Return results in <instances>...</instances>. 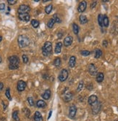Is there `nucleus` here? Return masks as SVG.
Wrapping results in <instances>:
<instances>
[{"instance_id":"1","label":"nucleus","mask_w":118,"mask_h":121,"mask_svg":"<svg viewBox=\"0 0 118 121\" xmlns=\"http://www.w3.org/2000/svg\"><path fill=\"white\" fill-rule=\"evenodd\" d=\"M9 69H17L19 68L20 65V59L18 56H12L9 57Z\"/></svg>"},{"instance_id":"2","label":"nucleus","mask_w":118,"mask_h":121,"mask_svg":"<svg viewBox=\"0 0 118 121\" xmlns=\"http://www.w3.org/2000/svg\"><path fill=\"white\" fill-rule=\"evenodd\" d=\"M52 52V44L51 42H46L42 48V53L44 56H49Z\"/></svg>"},{"instance_id":"3","label":"nucleus","mask_w":118,"mask_h":121,"mask_svg":"<svg viewBox=\"0 0 118 121\" xmlns=\"http://www.w3.org/2000/svg\"><path fill=\"white\" fill-rule=\"evenodd\" d=\"M18 42L20 48H26L30 44V39L25 35H20L18 38Z\"/></svg>"},{"instance_id":"4","label":"nucleus","mask_w":118,"mask_h":121,"mask_svg":"<svg viewBox=\"0 0 118 121\" xmlns=\"http://www.w3.org/2000/svg\"><path fill=\"white\" fill-rule=\"evenodd\" d=\"M68 75H69V73H68V71L65 69H63L61 70V72L59 74V76H58V79L60 82H64L65 81L67 77H68Z\"/></svg>"},{"instance_id":"5","label":"nucleus","mask_w":118,"mask_h":121,"mask_svg":"<svg viewBox=\"0 0 118 121\" xmlns=\"http://www.w3.org/2000/svg\"><path fill=\"white\" fill-rule=\"evenodd\" d=\"M72 94L71 92L68 91V89L67 88H66L65 91H64L63 93V99L65 102H69L72 100Z\"/></svg>"},{"instance_id":"6","label":"nucleus","mask_w":118,"mask_h":121,"mask_svg":"<svg viewBox=\"0 0 118 121\" xmlns=\"http://www.w3.org/2000/svg\"><path fill=\"white\" fill-rule=\"evenodd\" d=\"M30 10V8L28 5L26 4H21L18 8V13L23 14V13H28Z\"/></svg>"},{"instance_id":"7","label":"nucleus","mask_w":118,"mask_h":121,"mask_svg":"<svg viewBox=\"0 0 118 121\" xmlns=\"http://www.w3.org/2000/svg\"><path fill=\"white\" fill-rule=\"evenodd\" d=\"M92 107V111H93V113L94 115L96 114H98L99 112H100L101 110V107H102V104H101V103L98 101L97 102H96L94 104H93L91 106Z\"/></svg>"},{"instance_id":"8","label":"nucleus","mask_w":118,"mask_h":121,"mask_svg":"<svg viewBox=\"0 0 118 121\" xmlns=\"http://www.w3.org/2000/svg\"><path fill=\"white\" fill-rule=\"evenodd\" d=\"M88 72L92 76H96L98 74V71H97V68L96 67V66L94 64H91L88 66Z\"/></svg>"},{"instance_id":"9","label":"nucleus","mask_w":118,"mask_h":121,"mask_svg":"<svg viewBox=\"0 0 118 121\" xmlns=\"http://www.w3.org/2000/svg\"><path fill=\"white\" fill-rule=\"evenodd\" d=\"M26 88V82H24L23 80H19L18 82V85H17V88H18V91L21 92L23 91Z\"/></svg>"},{"instance_id":"10","label":"nucleus","mask_w":118,"mask_h":121,"mask_svg":"<svg viewBox=\"0 0 118 121\" xmlns=\"http://www.w3.org/2000/svg\"><path fill=\"white\" fill-rule=\"evenodd\" d=\"M77 112V108L75 105H72L70 106V109H69V117L72 119H73L75 117V115H76Z\"/></svg>"},{"instance_id":"11","label":"nucleus","mask_w":118,"mask_h":121,"mask_svg":"<svg viewBox=\"0 0 118 121\" xmlns=\"http://www.w3.org/2000/svg\"><path fill=\"white\" fill-rule=\"evenodd\" d=\"M86 7H87V2L86 1H82L78 7V11L79 13H83L84 11L86 10Z\"/></svg>"},{"instance_id":"12","label":"nucleus","mask_w":118,"mask_h":121,"mask_svg":"<svg viewBox=\"0 0 118 121\" xmlns=\"http://www.w3.org/2000/svg\"><path fill=\"white\" fill-rule=\"evenodd\" d=\"M20 20L25 21V22H28L30 21V15L28 13H23V14H19L18 15Z\"/></svg>"},{"instance_id":"13","label":"nucleus","mask_w":118,"mask_h":121,"mask_svg":"<svg viewBox=\"0 0 118 121\" xmlns=\"http://www.w3.org/2000/svg\"><path fill=\"white\" fill-rule=\"evenodd\" d=\"M97 101H98V97L96 96V95H91V96H89L88 99V102L91 106L94 104Z\"/></svg>"},{"instance_id":"14","label":"nucleus","mask_w":118,"mask_h":121,"mask_svg":"<svg viewBox=\"0 0 118 121\" xmlns=\"http://www.w3.org/2000/svg\"><path fill=\"white\" fill-rule=\"evenodd\" d=\"M73 41V38L71 36H67L64 39V45L65 47H68L70 45H71V44L72 43Z\"/></svg>"},{"instance_id":"15","label":"nucleus","mask_w":118,"mask_h":121,"mask_svg":"<svg viewBox=\"0 0 118 121\" xmlns=\"http://www.w3.org/2000/svg\"><path fill=\"white\" fill-rule=\"evenodd\" d=\"M62 42H59L57 43L56 45H55V48H54V52H55L56 54L60 53V52L62 50Z\"/></svg>"},{"instance_id":"16","label":"nucleus","mask_w":118,"mask_h":121,"mask_svg":"<svg viewBox=\"0 0 118 121\" xmlns=\"http://www.w3.org/2000/svg\"><path fill=\"white\" fill-rule=\"evenodd\" d=\"M75 64H76V58H75V56H72L70 58V60H69V66L71 68H73Z\"/></svg>"},{"instance_id":"17","label":"nucleus","mask_w":118,"mask_h":121,"mask_svg":"<svg viewBox=\"0 0 118 121\" xmlns=\"http://www.w3.org/2000/svg\"><path fill=\"white\" fill-rule=\"evenodd\" d=\"M50 96H51V91H50L49 89L46 90L44 91V93L42 94V98L45 100H48L50 98Z\"/></svg>"},{"instance_id":"18","label":"nucleus","mask_w":118,"mask_h":121,"mask_svg":"<svg viewBox=\"0 0 118 121\" xmlns=\"http://www.w3.org/2000/svg\"><path fill=\"white\" fill-rule=\"evenodd\" d=\"M34 120L35 121H43V117L38 111H36L34 115Z\"/></svg>"},{"instance_id":"19","label":"nucleus","mask_w":118,"mask_h":121,"mask_svg":"<svg viewBox=\"0 0 118 121\" xmlns=\"http://www.w3.org/2000/svg\"><path fill=\"white\" fill-rule=\"evenodd\" d=\"M104 75L103 73L99 72V73L97 74V75H96V81H97V82H102L104 80Z\"/></svg>"},{"instance_id":"20","label":"nucleus","mask_w":118,"mask_h":121,"mask_svg":"<svg viewBox=\"0 0 118 121\" xmlns=\"http://www.w3.org/2000/svg\"><path fill=\"white\" fill-rule=\"evenodd\" d=\"M36 106L38 108H43V107H45L46 106V103L43 100H38L36 102Z\"/></svg>"},{"instance_id":"21","label":"nucleus","mask_w":118,"mask_h":121,"mask_svg":"<svg viewBox=\"0 0 118 121\" xmlns=\"http://www.w3.org/2000/svg\"><path fill=\"white\" fill-rule=\"evenodd\" d=\"M79 19H80V22L81 24H86V23H87V22H88L87 17H86V15H81L80 16Z\"/></svg>"},{"instance_id":"22","label":"nucleus","mask_w":118,"mask_h":121,"mask_svg":"<svg viewBox=\"0 0 118 121\" xmlns=\"http://www.w3.org/2000/svg\"><path fill=\"white\" fill-rule=\"evenodd\" d=\"M109 23V21L108 17L107 15H104V17H103V26L108 27Z\"/></svg>"},{"instance_id":"23","label":"nucleus","mask_w":118,"mask_h":121,"mask_svg":"<svg viewBox=\"0 0 118 121\" xmlns=\"http://www.w3.org/2000/svg\"><path fill=\"white\" fill-rule=\"evenodd\" d=\"M72 31L75 34H78L79 33V26L75 23L72 24Z\"/></svg>"},{"instance_id":"24","label":"nucleus","mask_w":118,"mask_h":121,"mask_svg":"<svg viewBox=\"0 0 118 121\" xmlns=\"http://www.w3.org/2000/svg\"><path fill=\"white\" fill-rule=\"evenodd\" d=\"M54 65L56 67H59L61 65V59L60 58H55L54 60Z\"/></svg>"},{"instance_id":"25","label":"nucleus","mask_w":118,"mask_h":121,"mask_svg":"<svg viewBox=\"0 0 118 121\" xmlns=\"http://www.w3.org/2000/svg\"><path fill=\"white\" fill-rule=\"evenodd\" d=\"M103 17L104 15H102V14H99L98 15V23L101 27H103Z\"/></svg>"},{"instance_id":"26","label":"nucleus","mask_w":118,"mask_h":121,"mask_svg":"<svg viewBox=\"0 0 118 121\" xmlns=\"http://www.w3.org/2000/svg\"><path fill=\"white\" fill-rule=\"evenodd\" d=\"M54 23H55V21H54V19L52 18V19H50V20L48 21V23H47V26H48L49 29H52V28L53 27V26H54Z\"/></svg>"},{"instance_id":"27","label":"nucleus","mask_w":118,"mask_h":121,"mask_svg":"<svg viewBox=\"0 0 118 121\" xmlns=\"http://www.w3.org/2000/svg\"><path fill=\"white\" fill-rule=\"evenodd\" d=\"M52 8H53L52 4H49V5H47L46 7V8H45V12H46V14H49L50 13L52 12Z\"/></svg>"},{"instance_id":"28","label":"nucleus","mask_w":118,"mask_h":121,"mask_svg":"<svg viewBox=\"0 0 118 121\" xmlns=\"http://www.w3.org/2000/svg\"><path fill=\"white\" fill-rule=\"evenodd\" d=\"M102 50H99V49L96 50V51H95V58H99L101 56H102Z\"/></svg>"},{"instance_id":"29","label":"nucleus","mask_w":118,"mask_h":121,"mask_svg":"<svg viewBox=\"0 0 118 121\" xmlns=\"http://www.w3.org/2000/svg\"><path fill=\"white\" fill-rule=\"evenodd\" d=\"M12 117L15 121H20V118L18 117V112L15 111L12 113Z\"/></svg>"},{"instance_id":"30","label":"nucleus","mask_w":118,"mask_h":121,"mask_svg":"<svg viewBox=\"0 0 118 121\" xmlns=\"http://www.w3.org/2000/svg\"><path fill=\"white\" fill-rule=\"evenodd\" d=\"M31 25L33 28H38L39 26V22L37 20H32L31 21Z\"/></svg>"},{"instance_id":"31","label":"nucleus","mask_w":118,"mask_h":121,"mask_svg":"<svg viewBox=\"0 0 118 121\" xmlns=\"http://www.w3.org/2000/svg\"><path fill=\"white\" fill-rule=\"evenodd\" d=\"M5 95L7 98L9 99V100H11L12 99V97H11V95H10V89L8 88L7 90H6V92H5Z\"/></svg>"},{"instance_id":"32","label":"nucleus","mask_w":118,"mask_h":121,"mask_svg":"<svg viewBox=\"0 0 118 121\" xmlns=\"http://www.w3.org/2000/svg\"><path fill=\"white\" fill-rule=\"evenodd\" d=\"M80 54L83 56H88L91 54V52L88 50H81L80 51Z\"/></svg>"},{"instance_id":"33","label":"nucleus","mask_w":118,"mask_h":121,"mask_svg":"<svg viewBox=\"0 0 118 121\" xmlns=\"http://www.w3.org/2000/svg\"><path fill=\"white\" fill-rule=\"evenodd\" d=\"M83 82L81 81L78 84V88H77V91L78 92H80L83 89Z\"/></svg>"},{"instance_id":"34","label":"nucleus","mask_w":118,"mask_h":121,"mask_svg":"<svg viewBox=\"0 0 118 121\" xmlns=\"http://www.w3.org/2000/svg\"><path fill=\"white\" fill-rule=\"evenodd\" d=\"M28 101L29 104H30L31 107H33V105H34V101H33V99L32 97H28Z\"/></svg>"},{"instance_id":"35","label":"nucleus","mask_w":118,"mask_h":121,"mask_svg":"<svg viewBox=\"0 0 118 121\" xmlns=\"http://www.w3.org/2000/svg\"><path fill=\"white\" fill-rule=\"evenodd\" d=\"M23 60L25 64H27L28 62V57L26 55H23Z\"/></svg>"},{"instance_id":"36","label":"nucleus","mask_w":118,"mask_h":121,"mask_svg":"<svg viewBox=\"0 0 118 121\" xmlns=\"http://www.w3.org/2000/svg\"><path fill=\"white\" fill-rule=\"evenodd\" d=\"M7 2H8V3H9V4H10V5H13V4L17 3L16 0H8Z\"/></svg>"},{"instance_id":"37","label":"nucleus","mask_w":118,"mask_h":121,"mask_svg":"<svg viewBox=\"0 0 118 121\" xmlns=\"http://www.w3.org/2000/svg\"><path fill=\"white\" fill-rule=\"evenodd\" d=\"M5 9V4L4 3L0 4V11H4Z\"/></svg>"},{"instance_id":"38","label":"nucleus","mask_w":118,"mask_h":121,"mask_svg":"<svg viewBox=\"0 0 118 121\" xmlns=\"http://www.w3.org/2000/svg\"><path fill=\"white\" fill-rule=\"evenodd\" d=\"M54 19V21H55V23H60V19L58 18L57 16H56V15H54V18H53Z\"/></svg>"},{"instance_id":"39","label":"nucleus","mask_w":118,"mask_h":121,"mask_svg":"<svg viewBox=\"0 0 118 121\" xmlns=\"http://www.w3.org/2000/svg\"><path fill=\"white\" fill-rule=\"evenodd\" d=\"M103 46L105 47V48H107L108 46V42L107 40H104L103 41Z\"/></svg>"},{"instance_id":"40","label":"nucleus","mask_w":118,"mask_h":121,"mask_svg":"<svg viewBox=\"0 0 118 121\" xmlns=\"http://www.w3.org/2000/svg\"><path fill=\"white\" fill-rule=\"evenodd\" d=\"M96 4H97V2H94L93 3H91V8H94V7H95V6L96 5Z\"/></svg>"},{"instance_id":"41","label":"nucleus","mask_w":118,"mask_h":121,"mask_svg":"<svg viewBox=\"0 0 118 121\" xmlns=\"http://www.w3.org/2000/svg\"><path fill=\"white\" fill-rule=\"evenodd\" d=\"M4 88V84L2 82H0V91H2Z\"/></svg>"},{"instance_id":"42","label":"nucleus","mask_w":118,"mask_h":121,"mask_svg":"<svg viewBox=\"0 0 118 121\" xmlns=\"http://www.w3.org/2000/svg\"><path fill=\"white\" fill-rule=\"evenodd\" d=\"M52 111L51 110V111H50V112H49V116H48V119H49L50 117H51V116H52Z\"/></svg>"},{"instance_id":"43","label":"nucleus","mask_w":118,"mask_h":121,"mask_svg":"<svg viewBox=\"0 0 118 121\" xmlns=\"http://www.w3.org/2000/svg\"><path fill=\"white\" fill-rule=\"evenodd\" d=\"M108 1H109V0H103V2H107Z\"/></svg>"},{"instance_id":"44","label":"nucleus","mask_w":118,"mask_h":121,"mask_svg":"<svg viewBox=\"0 0 118 121\" xmlns=\"http://www.w3.org/2000/svg\"><path fill=\"white\" fill-rule=\"evenodd\" d=\"M2 37L0 36V42H1V41H2Z\"/></svg>"},{"instance_id":"45","label":"nucleus","mask_w":118,"mask_h":121,"mask_svg":"<svg viewBox=\"0 0 118 121\" xmlns=\"http://www.w3.org/2000/svg\"><path fill=\"white\" fill-rule=\"evenodd\" d=\"M1 62H2V58L0 57V63H1Z\"/></svg>"},{"instance_id":"46","label":"nucleus","mask_w":118,"mask_h":121,"mask_svg":"<svg viewBox=\"0 0 118 121\" xmlns=\"http://www.w3.org/2000/svg\"><path fill=\"white\" fill-rule=\"evenodd\" d=\"M117 18H118V16H117Z\"/></svg>"}]
</instances>
